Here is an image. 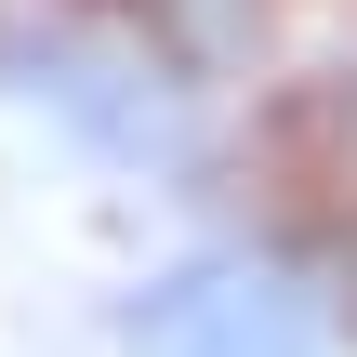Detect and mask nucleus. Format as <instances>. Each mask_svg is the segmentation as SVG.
Masks as SVG:
<instances>
[{"instance_id":"nucleus-1","label":"nucleus","mask_w":357,"mask_h":357,"mask_svg":"<svg viewBox=\"0 0 357 357\" xmlns=\"http://www.w3.org/2000/svg\"><path fill=\"white\" fill-rule=\"evenodd\" d=\"M132 344L146 357H318V318H305V291H278L252 265H185L132 318Z\"/></svg>"}]
</instances>
